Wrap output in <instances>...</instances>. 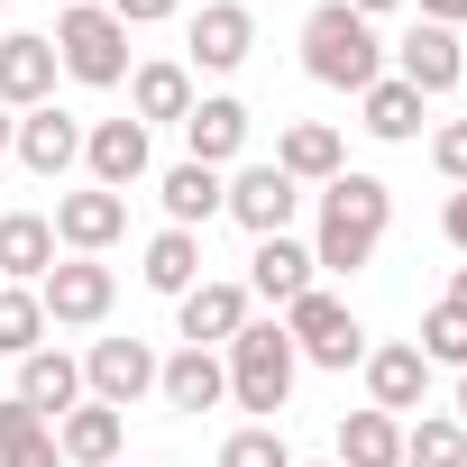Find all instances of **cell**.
Instances as JSON below:
<instances>
[{
	"instance_id": "obj_1",
	"label": "cell",
	"mask_w": 467,
	"mask_h": 467,
	"mask_svg": "<svg viewBox=\"0 0 467 467\" xmlns=\"http://www.w3.org/2000/svg\"><path fill=\"white\" fill-rule=\"evenodd\" d=\"M385 229H394V183H385V174H358V165L330 174V183H321V220H312V266H321V275L376 266Z\"/></svg>"
},
{
	"instance_id": "obj_2",
	"label": "cell",
	"mask_w": 467,
	"mask_h": 467,
	"mask_svg": "<svg viewBox=\"0 0 467 467\" xmlns=\"http://www.w3.org/2000/svg\"><path fill=\"white\" fill-rule=\"evenodd\" d=\"M303 74L330 83V92L385 83V37H376V19H358L348 0H321V10L303 19Z\"/></svg>"
},
{
	"instance_id": "obj_3",
	"label": "cell",
	"mask_w": 467,
	"mask_h": 467,
	"mask_svg": "<svg viewBox=\"0 0 467 467\" xmlns=\"http://www.w3.org/2000/svg\"><path fill=\"white\" fill-rule=\"evenodd\" d=\"M220 367H229V403L257 412V421H275V412L294 403V385H303V358H294L285 321H248L239 339L220 348Z\"/></svg>"
},
{
	"instance_id": "obj_4",
	"label": "cell",
	"mask_w": 467,
	"mask_h": 467,
	"mask_svg": "<svg viewBox=\"0 0 467 467\" xmlns=\"http://www.w3.org/2000/svg\"><path fill=\"white\" fill-rule=\"evenodd\" d=\"M47 47H56L65 83H83V92H119L129 83V28L101 10V0H65V19L47 28Z\"/></svg>"
},
{
	"instance_id": "obj_5",
	"label": "cell",
	"mask_w": 467,
	"mask_h": 467,
	"mask_svg": "<svg viewBox=\"0 0 467 467\" xmlns=\"http://www.w3.org/2000/svg\"><path fill=\"white\" fill-rule=\"evenodd\" d=\"M285 339H294V358L303 367H330V376H348L358 358H367V330H358V312L339 303V294H303V303H285Z\"/></svg>"
},
{
	"instance_id": "obj_6",
	"label": "cell",
	"mask_w": 467,
	"mask_h": 467,
	"mask_svg": "<svg viewBox=\"0 0 467 467\" xmlns=\"http://www.w3.org/2000/svg\"><path fill=\"white\" fill-rule=\"evenodd\" d=\"M37 303H47V330H101L110 303H119V275L101 257H56L47 285H37Z\"/></svg>"
},
{
	"instance_id": "obj_7",
	"label": "cell",
	"mask_w": 467,
	"mask_h": 467,
	"mask_svg": "<svg viewBox=\"0 0 467 467\" xmlns=\"http://www.w3.org/2000/svg\"><path fill=\"white\" fill-rule=\"evenodd\" d=\"M220 220H239L248 239H285V229L303 220V183L275 174V156L266 165H229V211Z\"/></svg>"
},
{
	"instance_id": "obj_8",
	"label": "cell",
	"mask_w": 467,
	"mask_h": 467,
	"mask_svg": "<svg viewBox=\"0 0 467 467\" xmlns=\"http://www.w3.org/2000/svg\"><path fill=\"white\" fill-rule=\"evenodd\" d=\"M56 248L65 257H110L119 239H129V192H101V183H74V192H56Z\"/></svg>"
},
{
	"instance_id": "obj_9",
	"label": "cell",
	"mask_w": 467,
	"mask_h": 467,
	"mask_svg": "<svg viewBox=\"0 0 467 467\" xmlns=\"http://www.w3.org/2000/svg\"><path fill=\"white\" fill-rule=\"evenodd\" d=\"M156 348L147 339H92L83 348V403H110V412H129V403H147L156 394Z\"/></svg>"
},
{
	"instance_id": "obj_10",
	"label": "cell",
	"mask_w": 467,
	"mask_h": 467,
	"mask_svg": "<svg viewBox=\"0 0 467 467\" xmlns=\"http://www.w3.org/2000/svg\"><path fill=\"white\" fill-rule=\"evenodd\" d=\"M248 129H257V110L239 92H202L183 110V156L211 165V174H229V165H248Z\"/></svg>"
},
{
	"instance_id": "obj_11",
	"label": "cell",
	"mask_w": 467,
	"mask_h": 467,
	"mask_svg": "<svg viewBox=\"0 0 467 467\" xmlns=\"http://www.w3.org/2000/svg\"><path fill=\"white\" fill-rule=\"evenodd\" d=\"M385 74L394 83H412L421 101H440V92H458V74H467V47H458V28H403L394 47H385Z\"/></svg>"
},
{
	"instance_id": "obj_12",
	"label": "cell",
	"mask_w": 467,
	"mask_h": 467,
	"mask_svg": "<svg viewBox=\"0 0 467 467\" xmlns=\"http://www.w3.org/2000/svg\"><path fill=\"white\" fill-rule=\"evenodd\" d=\"M358 376H367V403L403 421V412H431V376H440V367H431L412 339H376V348L358 358Z\"/></svg>"
},
{
	"instance_id": "obj_13",
	"label": "cell",
	"mask_w": 467,
	"mask_h": 467,
	"mask_svg": "<svg viewBox=\"0 0 467 467\" xmlns=\"http://www.w3.org/2000/svg\"><path fill=\"white\" fill-rule=\"evenodd\" d=\"M248 56H257V10H248V0H202V19H192V47H183L192 83H202V74H239Z\"/></svg>"
},
{
	"instance_id": "obj_14",
	"label": "cell",
	"mask_w": 467,
	"mask_h": 467,
	"mask_svg": "<svg viewBox=\"0 0 467 467\" xmlns=\"http://www.w3.org/2000/svg\"><path fill=\"white\" fill-rule=\"evenodd\" d=\"M257 321V303H248V285H229V275H202L183 303H174V330H183V348H229Z\"/></svg>"
},
{
	"instance_id": "obj_15",
	"label": "cell",
	"mask_w": 467,
	"mask_h": 467,
	"mask_svg": "<svg viewBox=\"0 0 467 467\" xmlns=\"http://www.w3.org/2000/svg\"><path fill=\"white\" fill-rule=\"evenodd\" d=\"M83 174H92L101 192H129V183L156 174V138H147L138 119H92V129H83Z\"/></svg>"
},
{
	"instance_id": "obj_16",
	"label": "cell",
	"mask_w": 467,
	"mask_h": 467,
	"mask_svg": "<svg viewBox=\"0 0 467 467\" xmlns=\"http://www.w3.org/2000/svg\"><path fill=\"white\" fill-rule=\"evenodd\" d=\"M10 156H19L37 183H65V174L83 165V119H74V110H56V101H47V110H19Z\"/></svg>"
},
{
	"instance_id": "obj_17",
	"label": "cell",
	"mask_w": 467,
	"mask_h": 467,
	"mask_svg": "<svg viewBox=\"0 0 467 467\" xmlns=\"http://www.w3.org/2000/svg\"><path fill=\"white\" fill-rule=\"evenodd\" d=\"M202 101V83H192V65L183 56H147V65H129V119L138 129H183V110Z\"/></svg>"
},
{
	"instance_id": "obj_18",
	"label": "cell",
	"mask_w": 467,
	"mask_h": 467,
	"mask_svg": "<svg viewBox=\"0 0 467 467\" xmlns=\"http://www.w3.org/2000/svg\"><path fill=\"white\" fill-rule=\"evenodd\" d=\"M156 202H165V229H202L229 211V174H211V165H192V156H174L165 174H156Z\"/></svg>"
},
{
	"instance_id": "obj_19",
	"label": "cell",
	"mask_w": 467,
	"mask_h": 467,
	"mask_svg": "<svg viewBox=\"0 0 467 467\" xmlns=\"http://www.w3.org/2000/svg\"><path fill=\"white\" fill-rule=\"evenodd\" d=\"M321 285V266H312V239H294V229H285V239H257V257H248V303H303Z\"/></svg>"
},
{
	"instance_id": "obj_20",
	"label": "cell",
	"mask_w": 467,
	"mask_h": 467,
	"mask_svg": "<svg viewBox=\"0 0 467 467\" xmlns=\"http://www.w3.org/2000/svg\"><path fill=\"white\" fill-rule=\"evenodd\" d=\"M56 47L37 37V28H19V37H0V110H47L56 101Z\"/></svg>"
},
{
	"instance_id": "obj_21",
	"label": "cell",
	"mask_w": 467,
	"mask_h": 467,
	"mask_svg": "<svg viewBox=\"0 0 467 467\" xmlns=\"http://www.w3.org/2000/svg\"><path fill=\"white\" fill-rule=\"evenodd\" d=\"M156 394H165V412H220V403H229L220 348H174V358L156 367Z\"/></svg>"
},
{
	"instance_id": "obj_22",
	"label": "cell",
	"mask_w": 467,
	"mask_h": 467,
	"mask_svg": "<svg viewBox=\"0 0 467 467\" xmlns=\"http://www.w3.org/2000/svg\"><path fill=\"white\" fill-rule=\"evenodd\" d=\"M56 257L65 248H56V220L47 211H0V285H47Z\"/></svg>"
},
{
	"instance_id": "obj_23",
	"label": "cell",
	"mask_w": 467,
	"mask_h": 467,
	"mask_svg": "<svg viewBox=\"0 0 467 467\" xmlns=\"http://www.w3.org/2000/svg\"><path fill=\"white\" fill-rule=\"evenodd\" d=\"M275 174H294V183H330V174H348V138L330 129V119H294L285 138H275Z\"/></svg>"
},
{
	"instance_id": "obj_24",
	"label": "cell",
	"mask_w": 467,
	"mask_h": 467,
	"mask_svg": "<svg viewBox=\"0 0 467 467\" xmlns=\"http://www.w3.org/2000/svg\"><path fill=\"white\" fill-rule=\"evenodd\" d=\"M28 412H47V421H65L74 403H83V358H65V348H28L19 358V385H10Z\"/></svg>"
},
{
	"instance_id": "obj_25",
	"label": "cell",
	"mask_w": 467,
	"mask_h": 467,
	"mask_svg": "<svg viewBox=\"0 0 467 467\" xmlns=\"http://www.w3.org/2000/svg\"><path fill=\"white\" fill-rule=\"evenodd\" d=\"M56 449H65V467H119V449H129V412H110V403H74V412L56 421Z\"/></svg>"
},
{
	"instance_id": "obj_26",
	"label": "cell",
	"mask_w": 467,
	"mask_h": 467,
	"mask_svg": "<svg viewBox=\"0 0 467 467\" xmlns=\"http://www.w3.org/2000/svg\"><path fill=\"white\" fill-rule=\"evenodd\" d=\"M421 110H431V101H421L412 83H394V74L358 92V129H367L376 147H412V138H421Z\"/></svg>"
},
{
	"instance_id": "obj_27",
	"label": "cell",
	"mask_w": 467,
	"mask_h": 467,
	"mask_svg": "<svg viewBox=\"0 0 467 467\" xmlns=\"http://www.w3.org/2000/svg\"><path fill=\"white\" fill-rule=\"evenodd\" d=\"M138 285L165 294V303H183V294L202 285V239H192V229H156L147 257H138Z\"/></svg>"
},
{
	"instance_id": "obj_28",
	"label": "cell",
	"mask_w": 467,
	"mask_h": 467,
	"mask_svg": "<svg viewBox=\"0 0 467 467\" xmlns=\"http://www.w3.org/2000/svg\"><path fill=\"white\" fill-rule=\"evenodd\" d=\"M0 467H65L56 421H47V412H28L19 394H0Z\"/></svg>"
},
{
	"instance_id": "obj_29",
	"label": "cell",
	"mask_w": 467,
	"mask_h": 467,
	"mask_svg": "<svg viewBox=\"0 0 467 467\" xmlns=\"http://www.w3.org/2000/svg\"><path fill=\"white\" fill-rule=\"evenodd\" d=\"M339 467H403V421L394 412H339Z\"/></svg>"
},
{
	"instance_id": "obj_30",
	"label": "cell",
	"mask_w": 467,
	"mask_h": 467,
	"mask_svg": "<svg viewBox=\"0 0 467 467\" xmlns=\"http://www.w3.org/2000/svg\"><path fill=\"white\" fill-rule=\"evenodd\" d=\"M403 467H467V421L412 412V421H403Z\"/></svg>"
},
{
	"instance_id": "obj_31",
	"label": "cell",
	"mask_w": 467,
	"mask_h": 467,
	"mask_svg": "<svg viewBox=\"0 0 467 467\" xmlns=\"http://www.w3.org/2000/svg\"><path fill=\"white\" fill-rule=\"evenodd\" d=\"M56 330H47V303H37V285H0V358H28V348H47Z\"/></svg>"
},
{
	"instance_id": "obj_32",
	"label": "cell",
	"mask_w": 467,
	"mask_h": 467,
	"mask_svg": "<svg viewBox=\"0 0 467 467\" xmlns=\"http://www.w3.org/2000/svg\"><path fill=\"white\" fill-rule=\"evenodd\" d=\"M220 467H294V449H285L275 421H239V431L220 440Z\"/></svg>"
},
{
	"instance_id": "obj_33",
	"label": "cell",
	"mask_w": 467,
	"mask_h": 467,
	"mask_svg": "<svg viewBox=\"0 0 467 467\" xmlns=\"http://www.w3.org/2000/svg\"><path fill=\"white\" fill-rule=\"evenodd\" d=\"M431 367H467V312H449V303H431L421 312V339H412Z\"/></svg>"
},
{
	"instance_id": "obj_34",
	"label": "cell",
	"mask_w": 467,
	"mask_h": 467,
	"mask_svg": "<svg viewBox=\"0 0 467 467\" xmlns=\"http://www.w3.org/2000/svg\"><path fill=\"white\" fill-rule=\"evenodd\" d=\"M431 165H440L449 183H467V119H440V129H431Z\"/></svg>"
},
{
	"instance_id": "obj_35",
	"label": "cell",
	"mask_w": 467,
	"mask_h": 467,
	"mask_svg": "<svg viewBox=\"0 0 467 467\" xmlns=\"http://www.w3.org/2000/svg\"><path fill=\"white\" fill-rule=\"evenodd\" d=\"M101 10L119 28H165V19H183V0H101Z\"/></svg>"
},
{
	"instance_id": "obj_36",
	"label": "cell",
	"mask_w": 467,
	"mask_h": 467,
	"mask_svg": "<svg viewBox=\"0 0 467 467\" xmlns=\"http://www.w3.org/2000/svg\"><path fill=\"white\" fill-rule=\"evenodd\" d=\"M440 239H449V248H458V257H467V183H458V192H449V202H440Z\"/></svg>"
},
{
	"instance_id": "obj_37",
	"label": "cell",
	"mask_w": 467,
	"mask_h": 467,
	"mask_svg": "<svg viewBox=\"0 0 467 467\" xmlns=\"http://www.w3.org/2000/svg\"><path fill=\"white\" fill-rule=\"evenodd\" d=\"M412 10H421L431 28H467V0H412Z\"/></svg>"
},
{
	"instance_id": "obj_38",
	"label": "cell",
	"mask_w": 467,
	"mask_h": 467,
	"mask_svg": "<svg viewBox=\"0 0 467 467\" xmlns=\"http://www.w3.org/2000/svg\"><path fill=\"white\" fill-rule=\"evenodd\" d=\"M449 312H467V266H449V294H440Z\"/></svg>"
},
{
	"instance_id": "obj_39",
	"label": "cell",
	"mask_w": 467,
	"mask_h": 467,
	"mask_svg": "<svg viewBox=\"0 0 467 467\" xmlns=\"http://www.w3.org/2000/svg\"><path fill=\"white\" fill-rule=\"evenodd\" d=\"M348 10H358V19H385V10H403V0H348Z\"/></svg>"
},
{
	"instance_id": "obj_40",
	"label": "cell",
	"mask_w": 467,
	"mask_h": 467,
	"mask_svg": "<svg viewBox=\"0 0 467 467\" xmlns=\"http://www.w3.org/2000/svg\"><path fill=\"white\" fill-rule=\"evenodd\" d=\"M449 421H467V367H458V394H449Z\"/></svg>"
},
{
	"instance_id": "obj_41",
	"label": "cell",
	"mask_w": 467,
	"mask_h": 467,
	"mask_svg": "<svg viewBox=\"0 0 467 467\" xmlns=\"http://www.w3.org/2000/svg\"><path fill=\"white\" fill-rule=\"evenodd\" d=\"M10 138H19V110H0V156H10Z\"/></svg>"
},
{
	"instance_id": "obj_42",
	"label": "cell",
	"mask_w": 467,
	"mask_h": 467,
	"mask_svg": "<svg viewBox=\"0 0 467 467\" xmlns=\"http://www.w3.org/2000/svg\"><path fill=\"white\" fill-rule=\"evenodd\" d=\"M294 467H339V458H294Z\"/></svg>"
}]
</instances>
